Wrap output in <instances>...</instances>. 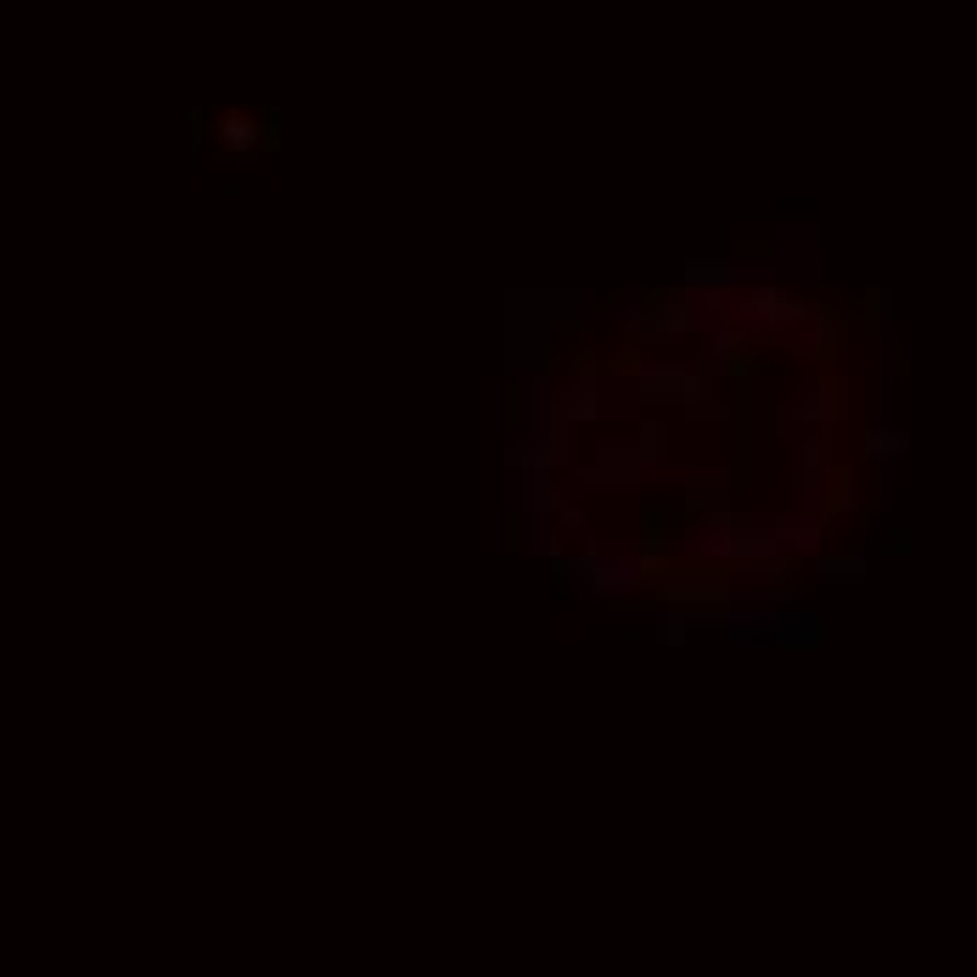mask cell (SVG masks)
<instances>
[{
	"instance_id": "2",
	"label": "cell",
	"mask_w": 977,
	"mask_h": 977,
	"mask_svg": "<svg viewBox=\"0 0 977 977\" xmlns=\"http://www.w3.org/2000/svg\"><path fill=\"white\" fill-rule=\"evenodd\" d=\"M573 483L584 488V495H613V488H641V483H652V466L641 461L635 444L601 439L590 461H573Z\"/></svg>"
},
{
	"instance_id": "10",
	"label": "cell",
	"mask_w": 977,
	"mask_h": 977,
	"mask_svg": "<svg viewBox=\"0 0 977 977\" xmlns=\"http://www.w3.org/2000/svg\"><path fill=\"white\" fill-rule=\"evenodd\" d=\"M686 630H691V619H686V613H668V619L657 624V641H663V646H680V641H686Z\"/></svg>"
},
{
	"instance_id": "7",
	"label": "cell",
	"mask_w": 977,
	"mask_h": 977,
	"mask_svg": "<svg viewBox=\"0 0 977 977\" xmlns=\"http://www.w3.org/2000/svg\"><path fill=\"white\" fill-rule=\"evenodd\" d=\"M635 450H641V461L652 466V483H657V466H668V461H663V450H668V427H663V421H641Z\"/></svg>"
},
{
	"instance_id": "13",
	"label": "cell",
	"mask_w": 977,
	"mask_h": 977,
	"mask_svg": "<svg viewBox=\"0 0 977 977\" xmlns=\"http://www.w3.org/2000/svg\"><path fill=\"white\" fill-rule=\"evenodd\" d=\"M557 523H562V528H568L573 539H590V523H584V517H579L573 506H562V512H557Z\"/></svg>"
},
{
	"instance_id": "8",
	"label": "cell",
	"mask_w": 977,
	"mask_h": 977,
	"mask_svg": "<svg viewBox=\"0 0 977 977\" xmlns=\"http://www.w3.org/2000/svg\"><path fill=\"white\" fill-rule=\"evenodd\" d=\"M523 551H534V557H557V551H562V539H557L551 517H528V539H523Z\"/></svg>"
},
{
	"instance_id": "6",
	"label": "cell",
	"mask_w": 977,
	"mask_h": 977,
	"mask_svg": "<svg viewBox=\"0 0 977 977\" xmlns=\"http://www.w3.org/2000/svg\"><path fill=\"white\" fill-rule=\"evenodd\" d=\"M815 501H820V444L798 439V506L815 512Z\"/></svg>"
},
{
	"instance_id": "1",
	"label": "cell",
	"mask_w": 977,
	"mask_h": 977,
	"mask_svg": "<svg viewBox=\"0 0 977 977\" xmlns=\"http://www.w3.org/2000/svg\"><path fill=\"white\" fill-rule=\"evenodd\" d=\"M573 584L590 595V601H624L641 590V557H635V545L624 551V545H601V539H584V551L568 562Z\"/></svg>"
},
{
	"instance_id": "9",
	"label": "cell",
	"mask_w": 977,
	"mask_h": 977,
	"mask_svg": "<svg viewBox=\"0 0 977 977\" xmlns=\"http://www.w3.org/2000/svg\"><path fill=\"white\" fill-rule=\"evenodd\" d=\"M219 141H225V147H236V152H248L259 136H254L248 118H225V125H219Z\"/></svg>"
},
{
	"instance_id": "4",
	"label": "cell",
	"mask_w": 977,
	"mask_h": 977,
	"mask_svg": "<svg viewBox=\"0 0 977 977\" xmlns=\"http://www.w3.org/2000/svg\"><path fill=\"white\" fill-rule=\"evenodd\" d=\"M730 315L748 321V326L786 332V326H804V321H809V303L781 298V292H770V287H753V292H742V298H730Z\"/></svg>"
},
{
	"instance_id": "12",
	"label": "cell",
	"mask_w": 977,
	"mask_h": 977,
	"mask_svg": "<svg viewBox=\"0 0 977 977\" xmlns=\"http://www.w3.org/2000/svg\"><path fill=\"white\" fill-rule=\"evenodd\" d=\"M860 568H866L860 557H831V562H820L826 579H860Z\"/></svg>"
},
{
	"instance_id": "11",
	"label": "cell",
	"mask_w": 977,
	"mask_h": 977,
	"mask_svg": "<svg viewBox=\"0 0 977 977\" xmlns=\"http://www.w3.org/2000/svg\"><path fill=\"white\" fill-rule=\"evenodd\" d=\"M686 416H691V421H724V416H730V405L708 394V399H697V405H686Z\"/></svg>"
},
{
	"instance_id": "3",
	"label": "cell",
	"mask_w": 977,
	"mask_h": 977,
	"mask_svg": "<svg viewBox=\"0 0 977 977\" xmlns=\"http://www.w3.org/2000/svg\"><path fill=\"white\" fill-rule=\"evenodd\" d=\"M630 394L641 405H697L713 394V377L702 372V365H686V359H641V372L630 383Z\"/></svg>"
},
{
	"instance_id": "5",
	"label": "cell",
	"mask_w": 977,
	"mask_h": 977,
	"mask_svg": "<svg viewBox=\"0 0 977 977\" xmlns=\"http://www.w3.org/2000/svg\"><path fill=\"white\" fill-rule=\"evenodd\" d=\"M770 641H781V646H815L820 641V619L815 613H770V630H764Z\"/></svg>"
}]
</instances>
